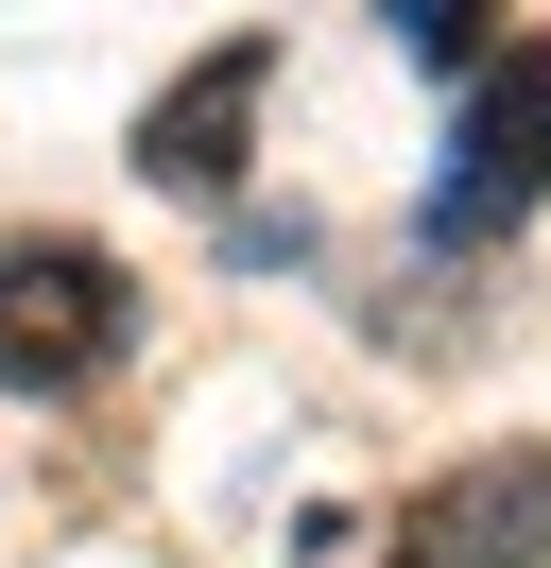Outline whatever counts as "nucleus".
I'll use <instances>...</instances> for the list:
<instances>
[{"mask_svg": "<svg viewBox=\"0 0 551 568\" xmlns=\"http://www.w3.org/2000/svg\"><path fill=\"white\" fill-rule=\"evenodd\" d=\"M259 87H276V36H224L207 70H172L156 104H138V173H156V190H241Z\"/></svg>", "mask_w": 551, "mask_h": 568, "instance_id": "obj_4", "label": "nucleus"}, {"mask_svg": "<svg viewBox=\"0 0 551 568\" xmlns=\"http://www.w3.org/2000/svg\"><path fill=\"white\" fill-rule=\"evenodd\" d=\"M534 207H551V36H517V52L465 70V139H448L431 224L448 242H500V224H534Z\"/></svg>", "mask_w": 551, "mask_h": 568, "instance_id": "obj_2", "label": "nucleus"}, {"mask_svg": "<svg viewBox=\"0 0 551 568\" xmlns=\"http://www.w3.org/2000/svg\"><path fill=\"white\" fill-rule=\"evenodd\" d=\"M397 18V52H431V70H482V0H379Z\"/></svg>", "mask_w": 551, "mask_h": 568, "instance_id": "obj_5", "label": "nucleus"}, {"mask_svg": "<svg viewBox=\"0 0 551 568\" xmlns=\"http://www.w3.org/2000/svg\"><path fill=\"white\" fill-rule=\"evenodd\" d=\"M397 568H551V448H465L397 499Z\"/></svg>", "mask_w": 551, "mask_h": 568, "instance_id": "obj_3", "label": "nucleus"}, {"mask_svg": "<svg viewBox=\"0 0 551 568\" xmlns=\"http://www.w3.org/2000/svg\"><path fill=\"white\" fill-rule=\"evenodd\" d=\"M121 345H138V276L103 242H69V224L0 242V379L18 396H87Z\"/></svg>", "mask_w": 551, "mask_h": 568, "instance_id": "obj_1", "label": "nucleus"}]
</instances>
